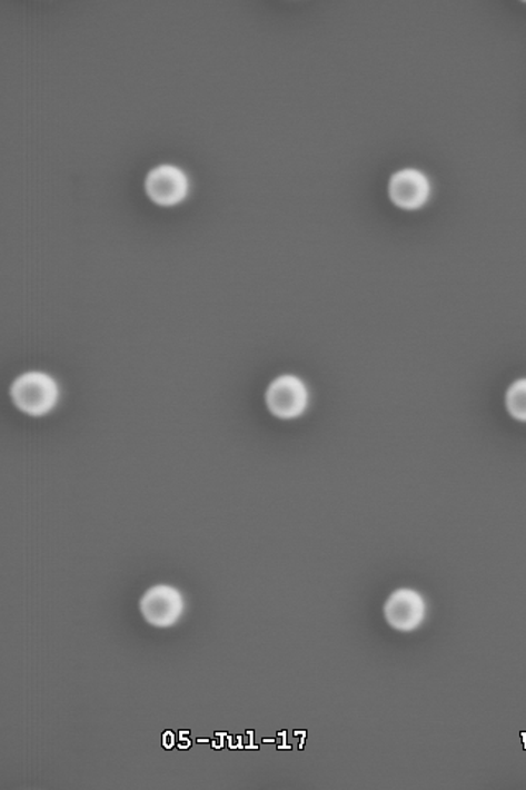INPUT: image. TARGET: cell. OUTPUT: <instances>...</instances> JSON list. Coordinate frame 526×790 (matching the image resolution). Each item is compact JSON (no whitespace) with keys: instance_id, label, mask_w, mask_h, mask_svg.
I'll use <instances>...</instances> for the list:
<instances>
[{"instance_id":"1","label":"cell","mask_w":526,"mask_h":790,"mask_svg":"<svg viewBox=\"0 0 526 790\" xmlns=\"http://www.w3.org/2000/svg\"><path fill=\"white\" fill-rule=\"evenodd\" d=\"M60 395L57 379L44 371H27L10 386L13 405L30 417H43L53 412Z\"/></svg>"},{"instance_id":"2","label":"cell","mask_w":526,"mask_h":790,"mask_svg":"<svg viewBox=\"0 0 526 790\" xmlns=\"http://www.w3.org/2000/svg\"><path fill=\"white\" fill-rule=\"evenodd\" d=\"M265 404L275 417L281 421H294L308 411V386L295 374H281L268 384L265 391Z\"/></svg>"},{"instance_id":"3","label":"cell","mask_w":526,"mask_h":790,"mask_svg":"<svg viewBox=\"0 0 526 790\" xmlns=\"http://www.w3.org/2000/svg\"><path fill=\"white\" fill-rule=\"evenodd\" d=\"M185 596L171 585H155L140 600V613L155 628H171L185 614Z\"/></svg>"},{"instance_id":"4","label":"cell","mask_w":526,"mask_h":790,"mask_svg":"<svg viewBox=\"0 0 526 790\" xmlns=\"http://www.w3.org/2000/svg\"><path fill=\"white\" fill-rule=\"evenodd\" d=\"M431 180L418 168H400L388 180V197L398 208L415 211L431 198Z\"/></svg>"},{"instance_id":"5","label":"cell","mask_w":526,"mask_h":790,"mask_svg":"<svg viewBox=\"0 0 526 790\" xmlns=\"http://www.w3.org/2000/svg\"><path fill=\"white\" fill-rule=\"evenodd\" d=\"M147 195L158 205L171 206L183 201L189 191V177L175 164H158L146 175Z\"/></svg>"},{"instance_id":"6","label":"cell","mask_w":526,"mask_h":790,"mask_svg":"<svg viewBox=\"0 0 526 790\" xmlns=\"http://www.w3.org/2000/svg\"><path fill=\"white\" fill-rule=\"evenodd\" d=\"M384 614L395 631L411 632L425 623L428 604L425 596L416 590L400 589L388 596Z\"/></svg>"},{"instance_id":"7","label":"cell","mask_w":526,"mask_h":790,"mask_svg":"<svg viewBox=\"0 0 526 790\" xmlns=\"http://www.w3.org/2000/svg\"><path fill=\"white\" fill-rule=\"evenodd\" d=\"M505 407L512 418L526 424V377H520L508 386Z\"/></svg>"}]
</instances>
